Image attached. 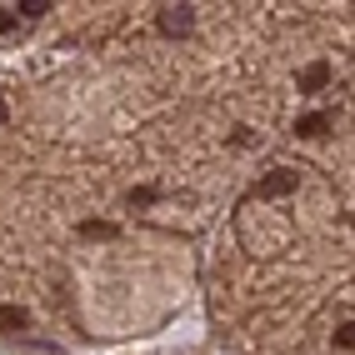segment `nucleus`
<instances>
[{
  "instance_id": "f257e3e1",
  "label": "nucleus",
  "mask_w": 355,
  "mask_h": 355,
  "mask_svg": "<svg viewBox=\"0 0 355 355\" xmlns=\"http://www.w3.org/2000/svg\"><path fill=\"white\" fill-rule=\"evenodd\" d=\"M291 191H295V171H270V175H260L255 200H280V196H291Z\"/></svg>"
},
{
  "instance_id": "f03ea898",
  "label": "nucleus",
  "mask_w": 355,
  "mask_h": 355,
  "mask_svg": "<svg viewBox=\"0 0 355 355\" xmlns=\"http://www.w3.org/2000/svg\"><path fill=\"white\" fill-rule=\"evenodd\" d=\"M155 26H160L165 35H185V31L196 26V10H191V6H165V10L155 15Z\"/></svg>"
},
{
  "instance_id": "7ed1b4c3",
  "label": "nucleus",
  "mask_w": 355,
  "mask_h": 355,
  "mask_svg": "<svg viewBox=\"0 0 355 355\" xmlns=\"http://www.w3.org/2000/svg\"><path fill=\"white\" fill-rule=\"evenodd\" d=\"M325 85H330V65L325 60H311L300 70V90H305V96H315V90H325Z\"/></svg>"
},
{
  "instance_id": "20e7f679",
  "label": "nucleus",
  "mask_w": 355,
  "mask_h": 355,
  "mask_svg": "<svg viewBox=\"0 0 355 355\" xmlns=\"http://www.w3.org/2000/svg\"><path fill=\"white\" fill-rule=\"evenodd\" d=\"M325 125H330V115H300V121H295V135L315 140V135H325Z\"/></svg>"
},
{
  "instance_id": "39448f33",
  "label": "nucleus",
  "mask_w": 355,
  "mask_h": 355,
  "mask_svg": "<svg viewBox=\"0 0 355 355\" xmlns=\"http://www.w3.org/2000/svg\"><path fill=\"white\" fill-rule=\"evenodd\" d=\"M26 325H31V315L20 305H0V330H26Z\"/></svg>"
},
{
  "instance_id": "423d86ee",
  "label": "nucleus",
  "mask_w": 355,
  "mask_h": 355,
  "mask_svg": "<svg viewBox=\"0 0 355 355\" xmlns=\"http://www.w3.org/2000/svg\"><path fill=\"white\" fill-rule=\"evenodd\" d=\"M80 235H90V241H115V225L110 220H85Z\"/></svg>"
},
{
  "instance_id": "0eeeda50",
  "label": "nucleus",
  "mask_w": 355,
  "mask_h": 355,
  "mask_svg": "<svg viewBox=\"0 0 355 355\" xmlns=\"http://www.w3.org/2000/svg\"><path fill=\"white\" fill-rule=\"evenodd\" d=\"M20 15H26V20H35V15H45V10H51V0H20V6H15Z\"/></svg>"
},
{
  "instance_id": "6e6552de",
  "label": "nucleus",
  "mask_w": 355,
  "mask_h": 355,
  "mask_svg": "<svg viewBox=\"0 0 355 355\" xmlns=\"http://www.w3.org/2000/svg\"><path fill=\"white\" fill-rule=\"evenodd\" d=\"M336 345H340V350H355V320H345V325L336 330Z\"/></svg>"
},
{
  "instance_id": "1a4fd4ad",
  "label": "nucleus",
  "mask_w": 355,
  "mask_h": 355,
  "mask_svg": "<svg viewBox=\"0 0 355 355\" xmlns=\"http://www.w3.org/2000/svg\"><path fill=\"white\" fill-rule=\"evenodd\" d=\"M155 200V191H150V185H140V191H130V205H150Z\"/></svg>"
},
{
  "instance_id": "9d476101",
  "label": "nucleus",
  "mask_w": 355,
  "mask_h": 355,
  "mask_svg": "<svg viewBox=\"0 0 355 355\" xmlns=\"http://www.w3.org/2000/svg\"><path fill=\"white\" fill-rule=\"evenodd\" d=\"M0 31H15V15L10 10H0Z\"/></svg>"
},
{
  "instance_id": "9b49d317",
  "label": "nucleus",
  "mask_w": 355,
  "mask_h": 355,
  "mask_svg": "<svg viewBox=\"0 0 355 355\" xmlns=\"http://www.w3.org/2000/svg\"><path fill=\"white\" fill-rule=\"evenodd\" d=\"M10 121V105H6V96H0V125H6Z\"/></svg>"
}]
</instances>
